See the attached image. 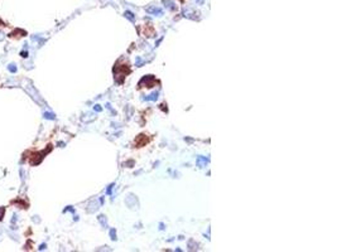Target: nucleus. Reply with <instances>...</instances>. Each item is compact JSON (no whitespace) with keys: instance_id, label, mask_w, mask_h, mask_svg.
Wrapping results in <instances>:
<instances>
[{"instance_id":"1","label":"nucleus","mask_w":337,"mask_h":252,"mask_svg":"<svg viewBox=\"0 0 337 252\" xmlns=\"http://www.w3.org/2000/svg\"><path fill=\"white\" fill-rule=\"evenodd\" d=\"M155 98H157V93H153L152 97H147V100H155Z\"/></svg>"}]
</instances>
